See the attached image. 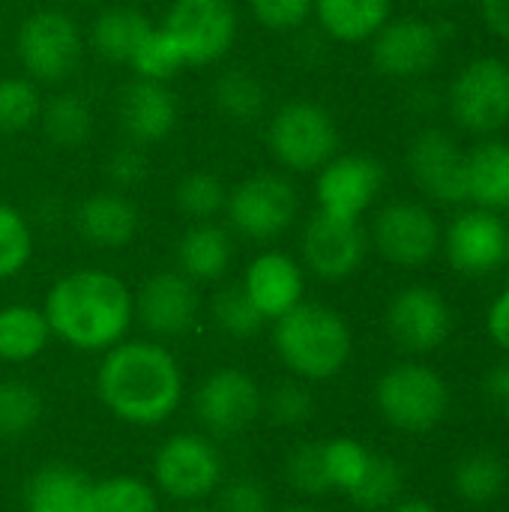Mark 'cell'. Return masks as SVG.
I'll return each mask as SVG.
<instances>
[{"mask_svg": "<svg viewBox=\"0 0 509 512\" xmlns=\"http://www.w3.org/2000/svg\"><path fill=\"white\" fill-rule=\"evenodd\" d=\"M96 396L126 426H162L183 402V369L159 342H117L99 363Z\"/></svg>", "mask_w": 509, "mask_h": 512, "instance_id": "cell-1", "label": "cell"}, {"mask_svg": "<svg viewBox=\"0 0 509 512\" xmlns=\"http://www.w3.org/2000/svg\"><path fill=\"white\" fill-rule=\"evenodd\" d=\"M51 336L75 351H108L135 321L132 291L108 270H75L60 276L42 303Z\"/></svg>", "mask_w": 509, "mask_h": 512, "instance_id": "cell-2", "label": "cell"}, {"mask_svg": "<svg viewBox=\"0 0 509 512\" xmlns=\"http://www.w3.org/2000/svg\"><path fill=\"white\" fill-rule=\"evenodd\" d=\"M273 345L285 369L300 381H330L348 366L354 339L348 321L336 309L303 300L276 318Z\"/></svg>", "mask_w": 509, "mask_h": 512, "instance_id": "cell-3", "label": "cell"}, {"mask_svg": "<svg viewBox=\"0 0 509 512\" xmlns=\"http://www.w3.org/2000/svg\"><path fill=\"white\" fill-rule=\"evenodd\" d=\"M381 417L408 435H423L441 426L450 408L447 381L426 363H399L387 369L375 387Z\"/></svg>", "mask_w": 509, "mask_h": 512, "instance_id": "cell-4", "label": "cell"}, {"mask_svg": "<svg viewBox=\"0 0 509 512\" xmlns=\"http://www.w3.org/2000/svg\"><path fill=\"white\" fill-rule=\"evenodd\" d=\"M267 141L282 168L312 174L339 153V126L324 105L294 99L273 114Z\"/></svg>", "mask_w": 509, "mask_h": 512, "instance_id": "cell-5", "label": "cell"}, {"mask_svg": "<svg viewBox=\"0 0 509 512\" xmlns=\"http://www.w3.org/2000/svg\"><path fill=\"white\" fill-rule=\"evenodd\" d=\"M225 459L219 447L207 435L195 432H177L171 435L153 459V480L156 489L177 501V504H195L210 498L222 486Z\"/></svg>", "mask_w": 509, "mask_h": 512, "instance_id": "cell-6", "label": "cell"}, {"mask_svg": "<svg viewBox=\"0 0 509 512\" xmlns=\"http://www.w3.org/2000/svg\"><path fill=\"white\" fill-rule=\"evenodd\" d=\"M297 210H300V198L294 183L273 171L246 177L228 192L225 201V213L234 231L255 243L282 237L294 225Z\"/></svg>", "mask_w": 509, "mask_h": 512, "instance_id": "cell-7", "label": "cell"}, {"mask_svg": "<svg viewBox=\"0 0 509 512\" xmlns=\"http://www.w3.org/2000/svg\"><path fill=\"white\" fill-rule=\"evenodd\" d=\"M15 51L24 72L36 81H66L84 51L78 24L60 9H36L27 15L15 36Z\"/></svg>", "mask_w": 509, "mask_h": 512, "instance_id": "cell-8", "label": "cell"}, {"mask_svg": "<svg viewBox=\"0 0 509 512\" xmlns=\"http://www.w3.org/2000/svg\"><path fill=\"white\" fill-rule=\"evenodd\" d=\"M453 120L477 135L498 132L509 123V63L477 57L459 69L450 87Z\"/></svg>", "mask_w": 509, "mask_h": 512, "instance_id": "cell-9", "label": "cell"}, {"mask_svg": "<svg viewBox=\"0 0 509 512\" xmlns=\"http://www.w3.org/2000/svg\"><path fill=\"white\" fill-rule=\"evenodd\" d=\"M162 27L183 51L186 66H207L231 51L237 39V9L231 0H174Z\"/></svg>", "mask_w": 509, "mask_h": 512, "instance_id": "cell-10", "label": "cell"}, {"mask_svg": "<svg viewBox=\"0 0 509 512\" xmlns=\"http://www.w3.org/2000/svg\"><path fill=\"white\" fill-rule=\"evenodd\" d=\"M195 414L213 438H234L264 414V390L243 369H216L195 393Z\"/></svg>", "mask_w": 509, "mask_h": 512, "instance_id": "cell-11", "label": "cell"}, {"mask_svg": "<svg viewBox=\"0 0 509 512\" xmlns=\"http://www.w3.org/2000/svg\"><path fill=\"white\" fill-rule=\"evenodd\" d=\"M444 45V30L423 18H396L387 21L372 36V66L393 81H411L426 75Z\"/></svg>", "mask_w": 509, "mask_h": 512, "instance_id": "cell-12", "label": "cell"}, {"mask_svg": "<svg viewBox=\"0 0 509 512\" xmlns=\"http://www.w3.org/2000/svg\"><path fill=\"white\" fill-rule=\"evenodd\" d=\"M387 171L375 156L366 153H345L333 156L315 183L318 210L336 219H360L384 189Z\"/></svg>", "mask_w": 509, "mask_h": 512, "instance_id": "cell-13", "label": "cell"}, {"mask_svg": "<svg viewBox=\"0 0 509 512\" xmlns=\"http://www.w3.org/2000/svg\"><path fill=\"white\" fill-rule=\"evenodd\" d=\"M453 312L429 285L402 288L387 306V333L405 354H432L447 342Z\"/></svg>", "mask_w": 509, "mask_h": 512, "instance_id": "cell-14", "label": "cell"}, {"mask_svg": "<svg viewBox=\"0 0 509 512\" xmlns=\"http://www.w3.org/2000/svg\"><path fill=\"white\" fill-rule=\"evenodd\" d=\"M408 171L417 189L441 204L468 201V153L444 129H423L408 147Z\"/></svg>", "mask_w": 509, "mask_h": 512, "instance_id": "cell-15", "label": "cell"}, {"mask_svg": "<svg viewBox=\"0 0 509 512\" xmlns=\"http://www.w3.org/2000/svg\"><path fill=\"white\" fill-rule=\"evenodd\" d=\"M375 249L396 267H423L441 246L438 219L414 201H393L381 207L372 228Z\"/></svg>", "mask_w": 509, "mask_h": 512, "instance_id": "cell-16", "label": "cell"}, {"mask_svg": "<svg viewBox=\"0 0 509 512\" xmlns=\"http://www.w3.org/2000/svg\"><path fill=\"white\" fill-rule=\"evenodd\" d=\"M300 246H303V261L315 276L327 282H342L360 270L369 249V237L360 219H336L315 210L303 228Z\"/></svg>", "mask_w": 509, "mask_h": 512, "instance_id": "cell-17", "label": "cell"}, {"mask_svg": "<svg viewBox=\"0 0 509 512\" xmlns=\"http://www.w3.org/2000/svg\"><path fill=\"white\" fill-rule=\"evenodd\" d=\"M132 309L135 321H141L153 336L174 339L195 327L201 297L195 282L180 270H159L141 282L138 294H132Z\"/></svg>", "mask_w": 509, "mask_h": 512, "instance_id": "cell-18", "label": "cell"}, {"mask_svg": "<svg viewBox=\"0 0 509 512\" xmlns=\"http://www.w3.org/2000/svg\"><path fill=\"white\" fill-rule=\"evenodd\" d=\"M447 258L465 276H483L507 261V228L495 210H468L447 231Z\"/></svg>", "mask_w": 509, "mask_h": 512, "instance_id": "cell-19", "label": "cell"}, {"mask_svg": "<svg viewBox=\"0 0 509 512\" xmlns=\"http://www.w3.org/2000/svg\"><path fill=\"white\" fill-rule=\"evenodd\" d=\"M177 96L165 81L135 78L123 87L117 117L132 144H156L177 126Z\"/></svg>", "mask_w": 509, "mask_h": 512, "instance_id": "cell-20", "label": "cell"}, {"mask_svg": "<svg viewBox=\"0 0 509 512\" xmlns=\"http://www.w3.org/2000/svg\"><path fill=\"white\" fill-rule=\"evenodd\" d=\"M240 285L246 288L249 300L258 306V312L267 321H276L285 312H291L297 303H303V291H306V279H303L300 264L285 252L258 255L246 267V276Z\"/></svg>", "mask_w": 509, "mask_h": 512, "instance_id": "cell-21", "label": "cell"}, {"mask_svg": "<svg viewBox=\"0 0 509 512\" xmlns=\"http://www.w3.org/2000/svg\"><path fill=\"white\" fill-rule=\"evenodd\" d=\"M75 225L90 246L123 249L135 240L141 216L138 207L120 189H108V192H93L78 204Z\"/></svg>", "mask_w": 509, "mask_h": 512, "instance_id": "cell-22", "label": "cell"}, {"mask_svg": "<svg viewBox=\"0 0 509 512\" xmlns=\"http://www.w3.org/2000/svg\"><path fill=\"white\" fill-rule=\"evenodd\" d=\"M96 483L75 465L48 462L24 486L27 512H93Z\"/></svg>", "mask_w": 509, "mask_h": 512, "instance_id": "cell-23", "label": "cell"}, {"mask_svg": "<svg viewBox=\"0 0 509 512\" xmlns=\"http://www.w3.org/2000/svg\"><path fill=\"white\" fill-rule=\"evenodd\" d=\"M234 261L231 234L216 222H195L177 243L180 273L192 282H216Z\"/></svg>", "mask_w": 509, "mask_h": 512, "instance_id": "cell-24", "label": "cell"}, {"mask_svg": "<svg viewBox=\"0 0 509 512\" xmlns=\"http://www.w3.org/2000/svg\"><path fill=\"white\" fill-rule=\"evenodd\" d=\"M509 483L507 459L498 450L477 447L468 450L456 465H453V489L456 495L471 504V507H486L495 504Z\"/></svg>", "mask_w": 509, "mask_h": 512, "instance_id": "cell-25", "label": "cell"}, {"mask_svg": "<svg viewBox=\"0 0 509 512\" xmlns=\"http://www.w3.org/2000/svg\"><path fill=\"white\" fill-rule=\"evenodd\" d=\"M324 33L339 42H366L390 21V0H315Z\"/></svg>", "mask_w": 509, "mask_h": 512, "instance_id": "cell-26", "label": "cell"}, {"mask_svg": "<svg viewBox=\"0 0 509 512\" xmlns=\"http://www.w3.org/2000/svg\"><path fill=\"white\" fill-rule=\"evenodd\" d=\"M51 342V327L45 312L36 306L12 303L0 309V360L3 363H30Z\"/></svg>", "mask_w": 509, "mask_h": 512, "instance_id": "cell-27", "label": "cell"}, {"mask_svg": "<svg viewBox=\"0 0 509 512\" xmlns=\"http://www.w3.org/2000/svg\"><path fill=\"white\" fill-rule=\"evenodd\" d=\"M153 30V21L132 6L105 9L90 27V45L111 63H129L144 36Z\"/></svg>", "mask_w": 509, "mask_h": 512, "instance_id": "cell-28", "label": "cell"}, {"mask_svg": "<svg viewBox=\"0 0 509 512\" xmlns=\"http://www.w3.org/2000/svg\"><path fill=\"white\" fill-rule=\"evenodd\" d=\"M468 198L486 210H509V144L489 141L468 153Z\"/></svg>", "mask_w": 509, "mask_h": 512, "instance_id": "cell-29", "label": "cell"}, {"mask_svg": "<svg viewBox=\"0 0 509 512\" xmlns=\"http://www.w3.org/2000/svg\"><path fill=\"white\" fill-rule=\"evenodd\" d=\"M42 132L57 147H81L93 132V111L78 93H57L42 102L39 111Z\"/></svg>", "mask_w": 509, "mask_h": 512, "instance_id": "cell-30", "label": "cell"}, {"mask_svg": "<svg viewBox=\"0 0 509 512\" xmlns=\"http://www.w3.org/2000/svg\"><path fill=\"white\" fill-rule=\"evenodd\" d=\"M402 492H405V471H402V465L393 456L372 453L366 474L348 492V498H351V504L357 510L378 512L390 510L402 498Z\"/></svg>", "mask_w": 509, "mask_h": 512, "instance_id": "cell-31", "label": "cell"}, {"mask_svg": "<svg viewBox=\"0 0 509 512\" xmlns=\"http://www.w3.org/2000/svg\"><path fill=\"white\" fill-rule=\"evenodd\" d=\"M213 102L237 123H252L267 108V90L249 69H228L213 81Z\"/></svg>", "mask_w": 509, "mask_h": 512, "instance_id": "cell-32", "label": "cell"}, {"mask_svg": "<svg viewBox=\"0 0 509 512\" xmlns=\"http://www.w3.org/2000/svg\"><path fill=\"white\" fill-rule=\"evenodd\" d=\"M45 414L42 393L18 378L0 381V438H21L39 426Z\"/></svg>", "mask_w": 509, "mask_h": 512, "instance_id": "cell-33", "label": "cell"}, {"mask_svg": "<svg viewBox=\"0 0 509 512\" xmlns=\"http://www.w3.org/2000/svg\"><path fill=\"white\" fill-rule=\"evenodd\" d=\"M210 315L219 330H225L234 339H252L264 330L267 318L258 312V306L249 300L243 285H225L210 300Z\"/></svg>", "mask_w": 509, "mask_h": 512, "instance_id": "cell-34", "label": "cell"}, {"mask_svg": "<svg viewBox=\"0 0 509 512\" xmlns=\"http://www.w3.org/2000/svg\"><path fill=\"white\" fill-rule=\"evenodd\" d=\"M129 66L135 69V78H150V81L168 84L186 66V57L177 48V42L168 36V30L162 24H153V30L144 36V42L132 54Z\"/></svg>", "mask_w": 509, "mask_h": 512, "instance_id": "cell-35", "label": "cell"}, {"mask_svg": "<svg viewBox=\"0 0 509 512\" xmlns=\"http://www.w3.org/2000/svg\"><path fill=\"white\" fill-rule=\"evenodd\" d=\"M174 201L183 216H189L195 222H210L219 210H225L228 189L210 171H189L180 177V183L174 189Z\"/></svg>", "mask_w": 509, "mask_h": 512, "instance_id": "cell-36", "label": "cell"}, {"mask_svg": "<svg viewBox=\"0 0 509 512\" xmlns=\"http://www.w3.org/2000/svg\"><path fill=\"white\" fill-rule=\"evenodd\" d=\"M93 512H159V498L141 477H108L93 489Z\"/></svg>", "mask_w": 509, "mask_h": 512, "instance_id": "cell-37", "label": "cell"}, {"mask_svg": "<svg viewBox=\"0 0 509 512\" xmlns=\"http://www.w3.org/2000/svg\"><path fill=\"white\" fill-rule=\"evenodd\" d=\"M369 459H372V450H366L357 438L339 435V438L324 441V471H327L330 489H339L348 495L366 474Z\"/></svg>", "mask_w": 509, "mask_h": 512, "instance_id": "cell-38", "label": "cell"}, {"mask_svg": "<svg viewBox=\"0 0 509 512\" xmlns=\"http://www.w3.org/2000/svg\"><path fill=\"white\" fill-rule=\"evenodd\" d=\"M285 480L294 492L306 498H321L330 489L327 471H324V441H300L285 456Z\"/></svg>", "mask_w": 509, "mask_h": 512, "instance_id": "cell-39", "label": "cell"}, {"mask_svg": "<svg viewBox=\"0 0 509 512\" xmlns=\"http://www.w3.org/2000/svg\"><path fill=\"white\" fill-rule=\"evenodd\" d=\"M42 96L30 78H0V132H24L39 123Z\"/></svg>", "mask_w": 509, "mask_h": 512, "instance_id": "cell-40", "label": "cell"}, {"mask_svg": "<svg viewBox=\"0 0 509 512\" xmlns=\"http://www.w3.org/2000/svg\"><path fill=\"white\" fill-rule=\"evenodd\" d=\"M33 255V231L27 219L0 201V282L18 276Z\"/></svg>", "mask_w": 509, "mask_h": 512, "instance_id": "cell-41", "label": "cell"}, {"mask_svg": "<svg viewBox=\"0 0 509 512\" xmlns=\"http://www.w3.org/2000/svg\"><path fill=\"white\" fill-rule=\"evenodd\" d=\"M264 411L276 426H306L315 417V396L300 381H282L270 393H264Z\"/></svg>", "mask_w": 509, "mask_h": 512, "instance_id": "cell-42", "label": "cell"}, {"mask_svg": "<svg viewBox=\"0 0 509 512\" xmlns=\"http://www.w3.org/2000/svg\"><path fill=\"white\" fill-rule=\"evenodd\" d=\"M249 9L261 27L288 33V30L303 27L312 18L315 0H249Z\"/></svg>", "mask_w": 509, "mask_h": 512, "instance_id": "cell-43", "label": "cell"}, {"mask_svg": "<svg viewBox=\"0 0 509 512\" xmlns=\"http://www.w3.org/2000/svg\"><path fill=\"white\" fill-rule=\"evenodd\" d=\"M216 492H219L216 512H273L267 486L255 477H237L219 486Z\"/></svg>", "mask_w": 509, "mask_h": 512, "instance_id": "cell-44", "label": "cell"}, {"mask_svg": "<svg viewBox=\"0 0 509 512\" xmlns=\"http://www.w3.org/2000/svg\"><path fill=\"white\" fill-rule=\"evenodd\" d=\"M147 171L150 168H147V156H144L141 144H123L108 159V177L120 192L138 186L147 177Z\"/></svg>", "mask_w": 509, "mask_h": 512, "instance_id": "cell-45", "label": "cell"}, {"mask_svg": "<svg viewBox=\"0 0 509 512\" xmlns=\"http://www.w3.org/2000/svg\"><path fill=\"white\" fill-rule=\"evenodd\" d=\"M483 396L486 402L498 411V414H507L509 417V360L492 366L483 378Z\"/></svg>", "mask_w": 509, "mask_h": 512, "instance_id": "cell-46", "label": "cell"}, {"mask_svg": "<svg viewBox=\"0 0 509 512\" xmlns=\"http://www.w3.org/2000/svg\"><path fill=\"white\" fill-rule=\"evenodd\" d=\"M486 327H489V336L495 339V345H501L504 351H509V288L492 303Z\"/></svg>", "mask_w": 509, "mask_h": 512, "instance_id": "cell-47", "label": "cell"}, {"mask_svg": "<svg viewBox=\"0 0 509 512\" xmlns=\"http://www.w3.org/2000/svg\"><path fill=\"white\" fill-rule=\"evenodd\" d=\"M480 12L489 30L509 42V0H480Z\"/></svg>", "mask_w": 509, "mask_h": 512, "instance_id": "cell-48", "label": "cell"}, {"mask_svg": "<svg viewBox=\"0 0 509 512\" xmlns=\"http://www.w3.org/2000/svg\"><path fill=\"white\" fill-rule=\"evenodd\" d=\"M390 512H438V507L435 504H429V501H423V498H399L393 507H390Z\"/></svg>", "mask_w": 509, "mask_h": 512, "instance_id": "cell-49", "label": "cell"}, {"mask_svg": "<svg viewBox=\"0 0 509 512\" xmlns=\"http://www.w3.org/2000/svg\"><path fill=\"white\" fill-rule=\"evenodd\" d=\"M279 512H318L315 507H309V504H291V507H285V510Z\"/></svg>", "mask_w": 509, "mask_h": 512, "instance_id": "cell-50", "label": "cell"}, {"mask_svg": "<svg viewBox=\"0 0 509 512\" xmlns=\"http://www.w3.org/2000/svg\"><path fill=\"white\" fill-rule=\"evenodd\" d=\"M180 512H210L207 507H201V501H195V504H183V510Z\"/></svg>", "mask_w": 509, "mask_h": 512, "instance_id": "cell-51", "label": "cell"}, {"mask_svg": "<svg viewBox=\"0 0 509 512\" xmlns=\"http://www.w3.org/2000/svg\"><path fill=\"white\" fill-rule=\"evenodd\" d=\"M507 261H509V231H507Z\"/></svg>", "mask_w": 509, "mask_h": 512, "instance_id": "cell-52", "label": "cell"}]
</instances>
